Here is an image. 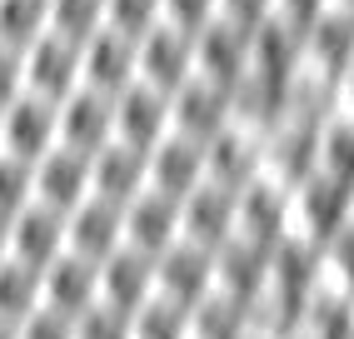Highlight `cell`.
I'll return each instance as SVG.
<instances>
[{"instance_id": "1", "label": "cell", "mask_w": 354, "mask_h": 339, "mask_svg": "<svg viewBox=\"0 0 354 339\" xmlns=\"http://www.w3.org/2000/svg\"><path fill=\"white\" fill-rule=\"evenodd\" d=\"M60 145V105L40 100V95H20V100H10L6 110H0V150L35 165L40 155H50Z\"/></svg>"}, {"instance_id": "2", "label": "cell", "mask_w": 354, "mask_h": 339, "mask_svg": "<svg viewBox=\"0 0 354 339\" xmlns=\"http://www.w3.org/2000/svg\"><path fill=\"white\" fill-rule=\"evenodd\" d=\"M234 125V95L209 85V80H185L175 95H170V130L195 140V145H209L215 135H225Z\"/></svg>"}, {"instance_id": "3", "label": "cell", "mask_w": 354, "mask_h": 339, "mask_svg": "<svg viewBox=\"0 0 354 339\" xmlns=\"http://www.w3.org/2000/svg\"><path fill=\"white\" fill-rule=\"evenodd\" d=\"M205 295H209V255L205 250L175 245V250H165V255L150 259V300L190 314Z\"/></svg>"}, {"instance_id": "4", "label": "cell", "mask_w": 354, "mask_h": 339, "mask_svg": "<svg viewBox=\"0 0 354 339\" xmlns=\"http://www.w3.org/2000/svg\"><path fill=\"white\" fill-rule=\"evenodd\" d=\"M120 245L135 250V255H165L180 245V205L155 195V190H145V195H135L125 210H120Z\"/></svg>"}, {"instance_id": "5", "label": "cell", "mask_w": 354, "mask_h": 339, "mask_svg": "<svg viewBox=\"0 0 354 339\" xmlns=\"http://www.w3.org/2000/svg\"><path fill=\"white\" fill-rule=\"evenodd\" d=\"M26 90L40 95V100H50V105H60L65 95H75L80 90V45L45 30L26 51Z\"/></svg>"}, {"instance_id": "6", "label": "cell", "mask_w": 354, "mask_h": 339, "mask_svg": "<svg viewBox=\"0 0 354 339\" xmlns=\"http://www.w3.org/2000/svg\"><path fill=\"white\" fill-rule=\"evenodd\" d=\"M135 60H140V85H150L160 95H175L195 75V40L170 30V26H155L150 35L135 40Z\"/></svg>"}, {"instance_id": "7", "label": "cell", "mask_w": 354, "mask_h": 339, "mask_svg": "<svg viewBox=\"0 0 354 339\" xmlns=\"http://www.w3.org/2000/svg\"><path fill=\"white\" fill-rule=\"evenodd\" d=\"M140 80V60H135V40L120 30H100L80 45V85L85 90H100V95H120Z\"/></svg>"}, {"instance_id": "8", "label": "cell", "mask_w": 354, "mask_h": 339, "mask_svg": "<svg viewBox=\"0 0 354 339\" xmlns=\"http://www.w3.org/2000/svg\"><path fill=\"white\" fill-rule=\"evenodd\" d=\"M110 110H115V140L130 145V150L150 155L155 145L170 135V95H160V90L140 85V80L115 95Z\"/></svg>"}, {"instance_id": "9", "label": "cell", "mask_w": 354, "mask_h": 339, "mask_svg": "<svg viewBox=\"0 0 354 339\" xmlns=\"http://www.w3.org/2000/svg\"><path fill=\"white\" fill-rule=\"evenodd\" d=\"M95 300H100V264H90V259L65 250L55 264L40 270V309L65 314V320H80Z\"/></svg>"}, {"instance_id": "10", "label": "cell", "mask_w": 354, "mask_h": 339, "mask_svg": "<svg viewBox=\"0 0 354 339\" xmlns=\"http://www.w3.org/2000/svg\"><path fill=\"white\" fill-rule=\"evenodd\" d=\"M115 140V110H110V95L100 90H75V95H65L60 100V145L65 150H75V155H95L105 150V145Z\"/></svg>"}, {"instance_id": "11", "label": "cell", "mask_w": 354, "mask_h": 339, "mask_svg": "<svg viewBox=\"0 0 354 339\" xmlns=\"http://www.w3.org/2000/svg\"><path fill=\"white\" fill-rule=\"evenodd\" d=\"M145 180H150V155L145 150H130V145L110 140L105 150L90 155V195L110 200V205H130L135 195H145Z\"/></svg>"}, {"instance_id": "12", "label": "cell", "mask_w": 354, "mask_h": 339, "mask_svg": "<svg viewBox=\"0 0 354 339\" xmlns=\"http://www.w3.org/2000/svg\"><path fill=\"white\" fill-rule=\"evenodd\" d=\"M250 70V35L225 26V20H215V26H205L195 35V80H209L234 95V85L245 80Z\"/></svg>"}, {"instance_id": "13", "label": "cell", "mask_w": 354, "mask_h": 339, "mask_svg": "<svg viewBox=\"0 0 354 339\" xmlns=\"http://www.w3.org/2000/svg\"><path fill=\"white\" fill-rule=\"evenodd\" d=\"M230 220H234V195L215 185H195L180 200V245L215 255L230 239Z\"/></svg>"}, {"instance_id": "14", "label": "cell", "mask_w": 354, "mask_h": 339, "mask_svg": "<svg viewBox=\"0 0 354 339\" xmlns=\"http://www.w3.org/2000/svg\"><path fill=\"white\" fill-rule=\"evenodd\" d=\"M195 185H205V145H195V140H185V135L170 130L150 150V180H145V190H155V195L180 205Z\"/></svg>"}, {"instance_id": "15", "label": "cell", "mask_w": 354, "mask_h": 339, "mask_svg": "<svg viewBox=\"0 0 354 339\" xmlns=\"http://www.w3.org/2000/svg\"><path fill=\"white\" fill-rule=\"evenodd\" d=\"M65 250L90 259V264L110 259L115 250H120V205L95 200V195L80 200L75 210L65 214Z\"/></svg>"}, {"instance_id": "16", "label": "cell", "mask_w": 354, "mask_h": 339, "mask_svg": "<svg viewBox=\"0 0 354 339\" xmlns=\"http://www.w3.org/2000/svg\"><path fill=\"white\" fill-rule=\"evenodd\" d=\"M80 200H90V160L55 145L50 155L35 160V205L70 214Z\"/></svg>"}, {"instance_id": "17", "label": "cell", "mask_w": 354, "mask_h": 339, "mask_svg": "<svg viewBox=\"0 0 354 339\" xmlns=\"http://www.w3.org/2000/svg\"><path fill=\"white\" fill-rule=\"evenodd\" d=\"M60 255H65V214L30 200L10 220V259L30 264V270H45V264H55Z\"/></svg>"}, {"instance_id": "18", "label": "cell", "mask_w": 354, "mask_h": 339, "mask_svg": "<svg viewBox=\"0 0 354 339\" xmlns=\"http://www.w3.org/2000/svg\"><path fill=\"white\" fill-rule=\"evenodd\" d=\"M150 300V259L135 255V250H115L110 259H100V304L135 314L140 304Z\"/></svg>"}, {"instance_id": "19", "label": "cell", "mask_w": 354, "mask_h": 339, "mask_svg": "<svg viewBox=\"0 0 354 339\" xmlns=\"http://www.w3.org/2000/svg\"><path fill=\"white\" fill-rule=\"evenodd\" d=\"M185 339H250V309L230 304L220 295H205L185 314Z\"/></svg>"}, {"instance_id": "20", "label": "cell", "mask_w": 354, "mask_h": 339, "mask_svg": "<svg viewBox=\"0 0 354 339\" xmlns=\"http://www.w3.org/2000/svg\"><path fill=\"white\" fill-rule=\"evenodd\" d=\"M50 30V0H0V45L30 51Z\"/></svg>"}, {"instance_id": "21", "label": "cell", "mask_w": 354, "mask_h": 339, "mask_svg": "<svg viewBox=\"0 0 354 339\" xmlns=\"http://www.w3.org/2000/svg\"><path fill=\"white\" fill-rule=\"evenodd\" d=\"M35 309H40V270H30V264L6 255L0 259V320L20 324Z\"/></svg>"}, {"instance_id": "22", "label": "cell", "mask_w": 354, "mask_h": 339, "mask_svg": "<svg viewBox=\"0 0 354 339\" xmlns=\"http://www.w3.org/2000/svg\"><path fill=\"white\" fill-rule=\"evenodd\" d=\"M50 30L85 45L105 30V0H50Z\"/></svg>"}, {"instance_id": "23", "label": "cell", "mask_w": 354, "mask_h": 339, "mask_svg": "<svg viewBox=\"0 0 354 339\" xmlns=\"http://www.w3.org/2000/svg\"><path fill=\"white\" fill-rule=\"evenodd\" d=\"M35 200V165L0 150V220H15Z\"/></svg>"}, {"instance_id": "24", "label": "cell", "mask_w": 354, "mask_h": 339, "mask_svg": "<svg viewBox=\"0 0 354 339\" xmlns=\"http://www.w3.org/2000/svg\"><path fill=\"white\" fill-rule=\"evenodd\" d=\"M105 26L130 40L150 35L160 26V0H105Z\"/></svg>"}, {"instance_id": "25", "label": "cell", "mask_w": 354, "mask_h": 339, "mask_svg": "<svg viewBox=\"0 0 354 339\" xmlns=\"http://www.w3.org/2000/svg\"><path fill=\"white\" fill-rule=\"evenodd\" d=\"M215 20H220V0H160V26H170L190 40Z\"/></svg>"}, {"instance_id": "26", "label": "cell", "mask_w": 354, "mask_h": 339, "mask_svg": "<svg viewBox=\"0 0 354 339\" xmlns=\"http://www.w3.org/2000/svg\"><path fill=\"white\" fill-rule=\"evenodd\" d=\"M130 339H185V314L160 300H145L130 314Z\"/></svg>"}, {"instance_id": "27", "label": "cell", "mask_w": 354, "mask_h": 339, "mask_svg": "<svg viewBox=\"0 0 354 339\" xmlns=\"http://www.w3.org/2000/svg\"><path fill=\"white\" fill-rule=\"evenodd\" d=\"M70 339H130V314L95 300L80 320H70Z\"/></svg>"}, {"instance_id": "28", "label": "cell", "mask_w": 354, "mask_h": 339, "mask_svg": "<svg viewBox=\"0 0 354 339\" xmlns=\"http://www.w3.org/2000/svg\"><path fill=\"white\" fill-rule=\"evenodd\" d=\"M26 95V51H10V45H0V110L10 100Z\"/></svg>"}, {"instance_id": "29", "label": "cell", "mask_w": 354, "mask_h": 339, "mask_svg": "<svg viewBox=\"0 0 354 339\" xmlns=\"http://www.w3.org/2000/svg\"><path fill=\"white\" fill-rule=\"evenodd\" d=\"M15 339H70V320L65 314H50V309H35L15 324Z\"/></svg>"}, {"instance_id": "30", "label": "cell", "mask_w": 354, "mask_h": 339, "mask_svg": "<svg viewBox=\"0 0 354 339\" xmlns=\"http://www.w3.org/2000/svg\"><path fill=\"white\" fill-rule=\"evenodd\" d=\"M10 255V220H0V259Z\"/></svg>"}, {"instance_id": "31", "label": "cell", "mask_w": 354, "mask_h": 339, "mask_svg": "<svg viewBox=\"0 0 354 339\" xmlns=\"http://www.w3.org/2000/svg\"><path fill=\"white\" fill-rule=\"evenodd\" d=\"M0 339H15V324L10 320H0Z\"/></svg>"}]
</instances>
